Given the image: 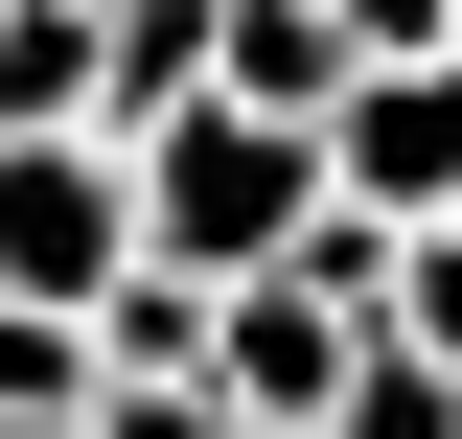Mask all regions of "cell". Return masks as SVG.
<instances>
[{
	"mask_svg": "<svg viewBox=\"0 0 462 439\" xmlns=\"http://www.w3.org/2000/svg\"><path fill=\"white\" fill-rule=\"evenodd\" d=\"M324 439H462V370H416V347H370V370H346V416Z\"/></svg>",
	"mask_w": 462,
	"mask_h": 439,
	"instance_id": "cell-10",
	"label": "cell"
},
{
	"mask_svg": "<svg viewBox=\"0 0 462 439\" xmlns=\"http://www.w3.org/2000/svg\"><path fill=\"white\" fill-rule=\"evenodd\" d=\"M0 139H93V0H0Z\"/></svg>",
	"mask_w": 462,
	"mask_h": 439,
	"instance_id": "cell-7",
	"label": "cell"
},
{
	"mask_svg": "<svg viewBox=\"0 0 462 439\" xmlns=\"http://www.w3.org/2000/svg\"><path fill=\"white\" fill-rule=\"evenodd\" d=\"M93 439H231L208 393H93Z\"/></svg>",
	"mask_w": 462,
	"mask_h": 439,
	"instance_id": "cell-12",
	"label": "cell"
},
{
	"mask_svg": "<svg viewBox=\"0 0 462 439\" xmlns=\"http://www.w3.org/2000/svg\"><path fill=\"white\" fill-rule=\"evenodd\" d=\"M208 93H231V116H300V139H324V93H346L324 0H208Z\"/></svg>",
	"mask_w": 462,
	"mask_h": 439,
	"instance_id": "cell-6",
	"label": "cell"
},
{
	"mask_svg": "<svg viewBox=\"0 0 462 439\" xmlns=\"http://www.w3.org/2000/svg\"><path fill=\"white\" fill-rule=\"evenodd\" d=\"M346 370H370V324H346L324 277H231V301H208V416L231 439H324Z\"/></svg>",
	"mask_w": 462,
	"mask_h": 439,
	"instance_id": "cell-3",
	"label": "cell"
},
{
	"mask_svg": "<svg viewBox=\"0 0 462 439\" xmlns=\"http://www.w3.org/2000/svg\"><path fill=\"white\" fill-rule=\"evenodd\" d=\"M116 277H139V185H116V139H0V301H23V324H93Z\"/></svg>",
	"mask_w": 462,
	"mask_h": 439,
	"instance_id": "cell-2",
	"label": "cell"
},
{
	"mask_svg": "<svg viewBox=\"0 0 462 439\" xmlns=\"http://www.w3.org/2000/svg\"><path fill=\"white\" fill-rule=\"evenodd\" d=\"M208 93V0H93V139H162Z\"/></svg>",
	"mask_w": 462,
	"mask_h": 439,
	"instance_id": "cell-5",
	"label": "cell"
},
{
	"mask_svg": "<svg viewBox=\"0 0 462 439\" xmlns=\"http://www.w3.org/2000/svg\"><path fill=\"white\" fill-rule=\"evenodd\" d=\"M116 185H139V277H278L300 255V209H324V139L300 116H231V93H185L162 139H116Z\"/></svg>",
	"mask_w": 462,
	"mask_h": 439,
	"instance_id": "cell-1",
	"label": "cell"
},
{
	"mask_svg": "<svg viewBox=\"0 0 462 439\" xmlns=\"http://www.w3.org/2000/svg\"><path fill=\"white\" fill-rule=\"evenodd\" d=\"M324 47H346V70H439V47H462V0H324Z\"/></svg>",
	"mask_w": 462,
	"mask_h": 439,
	"instance_id": "cell-11",
	"label": "cell"
},
{
	"mask_svg": "<svg viewBox=\"0 0 462 439\" xmlns=\"http://www.w3.org/2000/svg\"><path fill=\"white\" fill-rule=\"evenodd\" d=\"M93 393H208V277H116L93 301Z\"/></svg>",
	"mask_w": 462,
	"mask_h": 439,
	"instance_id": "cell-8",
	"label": "cell"
},
{
	"mask_svg": "<svg viewBox=\"0 0 462 439\" xmlns=\"http://www.w3.org/2000/svg\"><path fill=\"white\" fill-rule=\"evenodd\" d=\"M0 439H93V416H0Z\"/></svg>",
	"mask_w": 462,
	"mask_h": 439,
	"instance_id": "cell-13",
	"label": "cell"
},
{
	"mask_svg": "<svg viewBox=\"0 0 462 439\" xmlns=\"http://www.w3.org/2000/svg\"><path fill=\"white\" fill-rule=\"evenodd\" d=\"M370 347H416V370H462V231H393V301H370Z\"/></svg>",
	"mask_w": 462,
	"mask_h": 439,
	"instance_id": "cell-9",
	"label": "cell"
},
{
	"mask_svg": "<svg viewBox=\"0 0 462 439\" xmlns=\"http://www.w3.org/2000/svg\"><path fill=\"white\" fill-rule=\"evenodd\" d=\"M324 209L462 231V47H439V70H346V93H324Z\"/></svg>",
	"mask_w": 462,
	"mask_h": 439,
	"instance_id": "cell-4",
	"label": "cell"
}]
</instances>
